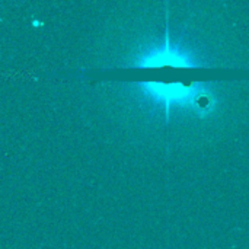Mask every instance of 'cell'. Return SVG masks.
Segmentation results:
<instances>
[{
    "label": "cell",
    "mask_w": 249,
    "mask_h": 249,
    "mask_svg": "<svg viewBox=\"0 0 249 249\" xmlns=\"http://www.w3.org/2000/svg\"><path fill=\"white\" fill-rule=\"evenodd\" d=\"M207 58L198 48L185 39L172 38L166 26V34L162 41H152L142 45L131 58L128 67L134 69H159V67H177V69H198L207 67Z\"/></svg>",
    "instance_id": "7a4b0ae2"
},
{
    "label": "cell",
    "mask_w": 249,
    "mask_h": 249,
    "mask_svg": "<svg viewBox=\"0 0 249 249\" xmlns=\"http://www.w3.org/2000/svg\"><path fill=\"white\" fill-rule=\"evenodd\" d=\"M131 93L143 108L163 111L166 123L174 108L190 109L198 117H206L217 104L213 85L206 82H136L131 85Z\"/></svg>",
    "instance_id": "6da1fadb"
}]
</instances>
